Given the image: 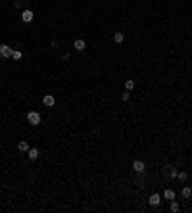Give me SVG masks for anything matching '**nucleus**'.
<instances>
[{"label": "nucleus", "instance_id": "f257e3e1", "mask_svg": "<svg viewBox=\"0 0 192 213\" xmlns=\"http://www.w3.org/2000/svg\"><path fill=\"white\" fill-rule=\"evenodd\" d=\"M27 119H29V123H31V125H41V113H39V111H29L27 113Z\"/></svg>", "mask_w": 192, "mask_h": 213}, {"label": "nucleus", "instance_id": "6e6552de", "mask_svg": "<svg viewBox=\"0 0 192 213\" xmlns=\"http://www.w3.org/2000/svg\"><path fill=\"white\" fill-rule=\"evenodd\" d=\"M18 150L19 152H29V142L27 140H21V142L18 144Z\"/></svg>", "mask_w": 192, "mask_h": 213}, {"label": "nucleus", "instance_id": "f3484780", "mask_svg": "<svg viewBox=\"0 0 192 213\" xmlns=\"http://www.w3.org/2000/svg\"><path fill=\"white\" fill-rule=\"evenodd\" d=\"M121 98H123L125 102H127L129 98H131V92H129V90H125V92H123V94H121Z\"/></svg>", "mask_w": 192, "mask_h": 213}, {"label": "nucleus", "instance_id": "423d86ee", "mask_svg": "<svg viewBox=\"0 0 192 213\" xmlns=\"http://www.w3.org/2000/svg\"><path fill=\"white\" fill-rule=\"evenodd\" d=\"M160 202H161L160 194H152V196H150V200H148V204L154 205V207H156V205H160Z\"/></svg>", "mask_w": 192, "mask_h": 213}, {"label": "nucleus", "instance_id": "0eeeda50", "mask_svg": "<svg viewBox=\"0 0 192 213\" xmlns=\"http://www.w3.org/2000/svg\"><path fill=\"white\" fill-rule=\"evenodd\" d=\"M73 46H75V50H85V48H87V42L83 41V38H77V41L73 42Z\"/></svg>", "mask_w": 192, "mask_h": 213}, {"label": "nucleus", "instance_id": "ddd939ff", "mask_svg": "<svg viewBox=\"0 0 192 213\" xmlns=\"http://www.w3.org/2000/svg\"><path fill=\"white\" fill-rule=\"evenodd\" d=\"M190 196H192L190 186H183V198H190Z\"/></svg>", "mask_w": 192, "mask_h": 213}, {"label": "nucleus", "instance_id": "2eb2a0df", "mask_svg": "<svg viewBox=\"0 0 192 213\" xmlns=\"http://www.w3.org/2000/svg\"><path fill=\"white\" fill-rule=\"evenodd\" d=\"M171 211H173V213H177V211H179V204L175 202V200H171Z\"/></svg>", "mask_w": 192, "mask_h": 213}, {"label": "nucleus", "instance_id": "9d476101", "mask_svg": "<svg viewBox=\"0 0 192 213\" xmlns=\"http://www.w3.org/2000/svg\"><path fill=\"white\" fill-rule=\"evenodd\" d=\"M114 41L117 42V44H121V42L125 41V35H123V33H119V31H117V33L114 35Z\"/></svg>", "mask_w": 192, "mask_h": 213}, {"label": "nucleus", "instance_id": "dca6fc26", "mask_svg": "<svg viewBox=\"0 0 192 213\" xmlns=\"http://www.w3.org/2000/svg\"><path fill=\"white\" fill-rule=\"evenodd\" d=\"M179 179H181V181H186V179H188V175H186V173H184V171H181V173H179Z\"/></svg>", "mask_w": 192, "mask_h": 213}, {"label": "nucleus", "instance_id": "20e7f679", "mask_svg": "<svg viewBox=\"0 0 192 213\" xmlns=\"http://www.w3.org/2000/svg\"><path fill=\"white\" fill-rule=\"evenodd\" d=\"M42 104H44L46 108H52V106H54V104H56V98L52 96V94H46V96L42 98Z\"/></svg>", "mask_w": 192, "mask_h": 213}, {"label": "nucleus", "instance_id": "a211bd4d", "mask_svg": "<svg viewBox=\"0 0 192 213\" xmlns=\"http://www.w3.org/2000/svg\"><path fill=\"white\" fill-rule=\"evenodd\" d=\"M169 169H171V167H169ZM169 175H171V177H173V179H175V177L179 175V171H177V169H175V167H173V169H171V171H169Z\"/></svg>", "mask_w": 192, "mask_h": 213}, {"label": "nucleus", "instance_id": "f8f14e48", "mask_svg": "<svg viewBox=\"0 0 192 213\" xmlns=\"http://www.w3.org/2000/svg\"><path fill=\"white\" fill-rule=\"evenodd\" d=\"M133 88H135V81L127 79V81H125V90H129V92H131V90H133Z\"/></svg>", "mask_w": 192, "mask_h": 213}, {"label": "nucleus", "instance_id": "7ed1b4c3", "mask_svg": "<svg viewBox=\"0 0 192 213\" xmlns=\"http://www.w3.org/2000/svg\"><path fill=\"white\" fill-rule=\"evenodd\" d=\"M12 48L10 46H6V44H0V56H2V58H12Z\"/></svg>", "mask_w": 192, "mask_h": 213}, {"label": "nucleus", "instance_id": "1a4fd4ad", "mask_svg": "<svg viewBox=\"0 0 192 213\" xmlns=\"http://www.w3.org/2000/svg\"><path fill=\"white\" fill-rule=\"evenodd\" d=\"M27 156H29V159H37V158H39V150H37V148H29Z\"/></svg>", "mask_w": 192, "mask_h": 213}, {"label": "nucleus", "instance_id": "4468645a", "mask_svg": "<svg viewBox=\"0 0 192 213\" xmlns=\"http://www.w3.org/2000/svg\"><path fill=\"white\" fill-rule=\"evenodd\" d=\"M21 58H23V54H21L19 50H14V52H12V60H21Z\"/></svg>", "mask_w": 192, "mask_h": 213}, {"label": "nucleus", "instance_id": "9b49d317", "mask_svg": "<svg viewBox=\"0 0 192 213\" xmlns=\"http://www.w3.org/2000/svg\"><path fill=\"white\" fill-rule=\"evenodd\" d=\"M163 198H165V200H175V192H173L171 188H167V190L163 192Z\"/></svg>", "mask_w": 192, "mask_h": 213}, {"label": "nucleus", "instance_id": "39448f33", "mask_svg": "<svg viewBox=\"0 0 192 213\" xmlns=\"http://www.w3.org/2000/svg\"><path fill=\"white\" fill-rule=\"evenodd\" d=\"M133 169L137 173H144V169H146V165H144V161H140V159H137V161L133 163Z\"/></svg>", "mask_w": 192, "mask_h": 213}, {"label": "nucleus", "instance_id": "f03ea898", "mask_svg": "<svg viewBox=\"0 0 192 213\" xmlns=\"http://www.w3.org/2000/svg\"><path fill=\"white\" fill-rule=\"evenodd\" d=\"M33 17H35V14H33L31 10H23V12H21V19L25 21V23H31Z\"/></svg>", "mask_w": 192, "mask_h": 213}]
</instances>
